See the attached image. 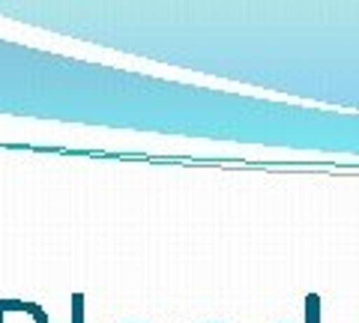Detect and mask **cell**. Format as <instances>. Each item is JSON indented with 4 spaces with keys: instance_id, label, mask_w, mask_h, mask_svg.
<instances>
[{
    "instance_id": "1",
    "label": "cell",
    "mask_w": 359,
    "mask_h": 323,
    "mask_svg": "<svg viewBox=\"0 0 359 323\" xmlns=\"http://www.w3.org/2000/svg\"><path fill=\"white\" fill-rule=\"evenodd\" d=\"M306 320L309 323H320V296L318 294L306 296Z\"/></svg>"
},
{
    "instance_id": "2",
    "label": "cell",
    "mask_w": 359,
    "mask_h": 323,
    "mask_svg": "<svg viewBox=\"0 0 359 323\" xmlns=\"http://www.w3.org/2000/svg\"><path fill=\"white\" fill-rule=\"evenodd\" d=\"M72 303H75V323H81V296H75Z\"/></svg>"
}]
</instances>
